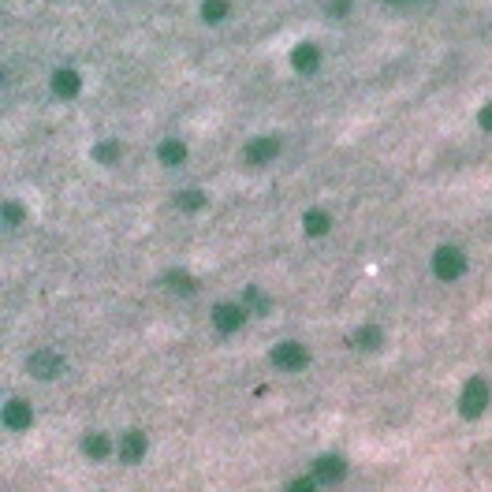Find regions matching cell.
<instances>
[{
	"instance_id": "obj_1",
	"label": "cell",
	"mask_w": 492,
	"mask_h": 492,
	"mask_svg": "<svg viewBox=\"0 0 492 492\" xmlns=\"http://www.w3.org/2000/svg\"><path fill=\"white\" fill-rule=\"evenodd\" d=\"M485 407H489V385L481 377H470L463 396H459V414H463V418H481Z\"/></svg>"
},
{
	"instance_id": "obj_2",
	"label": "cell",
	"mask_w": 492,
	"mask_h": 492,
	"mask_svg": "<svg viewBox=\"0 0 492 492\" xmlns=\"http://www.w3.org/2000/svg\"><path fill=\"white\" fill-rule=\"evenodd\" d=\"M433 272H436L440 280H447V283L459 280V276L466 272V258H463V250H459V246H440V250L433 254Z\"/></svg>"
},
{
	"instance_id": "obj_3",
	"label": "cell",
	"mask_w": 492,
	"mask_h": 492,
	"mask_svg": "<svg viewBox=\"0 0 492 492\" xmlns=\"http://www.w3.org/2000/svg\"><path fill=\"white\" fill-rule=\"evenodd\" d=\"M347 474V463L340 455H321V459H313V477H317V485H336V481H343Z\"/></svg>"
},
{
	"instance_id": "obj_4",
	"label": "cell",
	"mask_w": 492,
	"mask_h": 492,
	"mask_svg": "<svg viewBox=\"0 0 492 492\" xmlns=\"http://www.w3.org/2000/svg\"><path fill=\"white\" fill-rule=\"evenodd\" d=\"M30 373H34V377H41V380H52V377H60L64 373V369H68V366H64V358L57 355V351H38V355H30Z\"/></svg>"
},
{
	"instance_id": "obj_5",
	"label": "cell",
	"mask_w": 492,
	"mask_h": 492,
	"mask_svg": "<svg viewBox=\"0 0 492 492\" xmlns=\"http://www.w3.org/2000/svg\"><path fill=\"white\" fill-rule=\"evenodd\" d=\"M272 362H276L280 369H302L306 362H310V355H306L302 343H276L272 347Z\"/></svg>"
},
{
	"instance_id": "obj_6",
	"label": "cell",
	"mask_w": 492,
	"mask_h": 492,
	"mask_svg": "<svg viewBox=\"0 0 492 492\" xmlns=\"http://www.w3.org/2000/svg\"><path fill=\"white\" fill-rule=\"evenodd\" d=\"M276 153H280V138L265 135V138H254L246 146V161L250 164H269V161H276Z\"/></svg>"
},
{
	"instance_id": "obj_7",
	"label": "cell",
	"mask_w": 492,
	"mask_h": 492,
	"mask_svg": "<svg viewBox=\"0 0 492 492\" xmlns=\"http://www.w3.org/2000/svg\"><path fill=\"white\" fill-rule=\"evenodd\" d=\"M243 321H246L243 306H232V302H228V306H216V310H213V325L221 328V332H235Z\"/></svg>"
},
{
	"instance_id": "obj_8",
	"label": "cell",
	"mask_w": 492,
	"mask_h": 492,
	"mask_svg": "<svg viewBox=\"0 0 492 492\" xmlns=\"http://www.w3.org/2000/svg\"><path fill=\"white\" fill-rule=\"evenodd\" d=\"M142 455H146V433H138V429L124 433V444H119V459H124V463H138Z\"/></svg>"
},
{
	"instance_id": "obj_9",
	"label": "cell",
	"mask_w": 492,
	"mask_h": 492,
	"mask_svg": "<svg viewBox=\"0 0 492 492\" xmlns=\"http://www.w3.org/2000/svg\"><path fill=\"white\" fill-rule=\"evenodd\" d=\"M291 64H295V71H313L317 64H321V52H317V45H310V41H302V45L291 52Z\"/></svg>"
},
{
	"instance_id": "obj_10",
	"label": "cell",
	"mask_w": 492,
	"mask_h": 492,
	"mask_svg": "<svg viewBox=\"0 0 492 492\" xmlns=\"http://www.w3.org/2000/svg\"><path fill=\"white\" fill-rule=\"evenodd\" d=\"M52 94H57V97H75V94H79V75L68 71V68H60L57 75H52Z\"/></svg>"
},
{
	"instance_id": "obj_11",
	"label": "cell",
	"mask_w": 492,
	"mask_h": 492,
	"mask_svg": "<svg viewBox=\"0 0 492 492\" xmlns=\"http://www.w3.org/2000/svg\"><path fill=\"white\" fill-rule=\"evenodd\" d=\"M4 422H8V429H27V425H30V407H27V399H12V403H8Z\"/></svg>"
},
{
	"instance_id": "obj_12",
	"label": "cell",
	"mask_w": 492,
	"mask_h": 492,
	"mask_svg": "<svg viewBox=\"0 0 492 492\" xmlns=\"http://www.w3.org/2000/svg\"><path fill=\"white\" fill-rule=\"evenodd\" d=\"M157 157H161V164L176 168V164H183V161H187V146H183V142H176V138H168V142H161Z\"/></svg>"
},
{
	"instance_id": "obj_13",
	"label": "cell",
	"mask_w": 492,
	"mask_h": 492,
	"mask_svg": "<svg viewBox=\"0 0 492 492\" xmlns=\"http://www.w3.org/2000/svg\"><path fill=\"white\" fill-rule=\"evenodd\" d=\"M82 452L90 455V459H105L108 452H112V444H108V436H105V433H86Z\"/></svg>"
},
{
	"instance_id": "obj_14",
	"label": "cell",
	"mask_w": 492,
	"mask_h": 492,
	"mask_svg": "<svg viewBox=\"0 0 492 492\" xmlns=\"http://www.w3.org/2000/svg\"><path fill=\"white\" fill-rule=\"evenodd\" d=\"M164 283H168L172 291H179V295H194V291H198V283H194L187 272H168V276H164Z\"/></svg>"
},
{
	"instance_id": "obj_15",
	"label": "cell",
	"mask_w": 492,
	"mask_h": 492,
	"mask_svg": "<svg viewBox=\"0 0 492 492\" xmlns=\"http://www.w3.org/2000/svg\"><path fill=\"white\" fill-rule=\"evenodd\" d=\"M202 19H205V23H221V19H228V0H205V4H202Z\"/></svg>"
},
{
	"instance_id": "obj_16",
	"label": "cell",
	"mask_w": 492,
	"mask_h": 492,
	"mask_svg": "<svg viewBox=\"0 0 492 492\" xmlns=\"http://www.w3.org/2000/svg\"><path fill=\"white\" fill-rule=\"evenodd\" d=\"M328 224H332V221H328V213H321V209L306 213V232H310V235H325Z\"/></svg>"
},
{
	"instance_id": "obj_17",
	"label": "cell",
	"mask_w": 492,
	"mask_h": 492,
	"mask_svg": "<svg viewBox=\"0 0 492 492\" xmlns=\"http://www.w3.org/2000/svg\"><path fill=\"white\" fill-rule=\"evenodd\" d=\"M176 202H179V209H187V213H191V209H202V205H205L202 191H179Z\"/></svg>"
},
{
	"instance_id": "obj_18",
	"label": "cell",
	"mask_w": 492,
	"mask_h": 492,
	"mask_svg": "<svg viewBox=\"0 0 492 492\" xmlns=\"http://www.w3.org/2000/svg\"><path fill=\"white\" fill-rule=\"evenodd\" d=\"M355 340H358V347H366V351H377L380 347V328H362Z\"/></svg>"
},
{
	"instance_id": "obj_19",
	"label": "cell",
	"mask_w": 492,
	"mask_h": 492,
	"mask_svg": "<svg viewBox=\"0 0 492 492\" xmlns=\"http://www.w3.org/2000/svg\"><path fill=\"white\" fill-rule=\"evenodd\" d=\"M94 157L101 161V164H112V161L119 157V146H116V142H101V146L94 149Z\"/></svg>"
},
{
	"instance_id": "obj_20",
	"label": "cell",
	"mask_w": 492,
	"mask_h": 492,
	"mask_svg": "<svg viewBox=\"0 0 492 492\" xmlns=\"http://www.w3.org/2000/svg\"><path fill=\"white\" fill-rule=\"evenodd\" d=\"M283 492H317V477H313V474H310V477H295Z\"/></svg>"
},
{
	"instance_id": "obj_21",
	"label": "cell",
	"mask_w": 492,
	"mask_h": 492,
	"mask_svg": "<svg viewBox=\"0 0 492 492\" xmlns=\"http://www.w3.org/2000/svg\"><path fill=\"white\" fill-rule=\"evenodd\" d=\"M246 302L254 306L258 313H269V299H265V295H261L258 288H250V291H246Z\"/></svg>"
},
{
	"instance_id": "obj_22",
	"label": "cell",
	"mask_w": 492,
	"mask_h": 492,
	"mask_svg": "<svg viewBox=\"0 0 492 492\" xmlns=\"http://www.w3.org/2000/svg\"><path fill=\"white\" fill-rule=\"evenodd\" d=\"M481 131H489V135H492V105L481 108Z\"/></svg>"
},
{
	"instance_id": "obj_23",
	"label": "cell",
	"mask_w": 492,
	"mask_h": 492,
	"mask_svg": "<svg viewBox=\"0 0 492 492\" xmlns=\"http://www.w3.org/2000/svg\"><path fill=\"white\" fill-rule=\"evenodd\" d=\"M4 216L12 224H19V221H23V209H19V205H4Z\"/></svg>"
},
{
	"instance_id": "obj_24",
	"label": "cell",
	"mask_w": 492,
	"mask_h": 492,
	"mask_svg": "<svg viewBox=\"0 0 492 492\" xmlns=\"http://www.w3.org/2000/svg\"><path fill=\"white\" fill-rule=\"evenodd\" d=\"M351 8V0H332V15H343Z\"/></svg>"
},
{
	"instance_id": "obj_25",
	"label": "cell",
	"mask_w": 492,
	"mask_h": 492,
	"mask_svg": "<svg viewBox=\"0 0 492 492\" xmlns=\"http://www.w3.org/2000/svg\"><path fill=\"white\" fill-rule=\"evenodd\" d=\"M396 4H399V0H396Z\"/></svg>"
}]
</instances>
